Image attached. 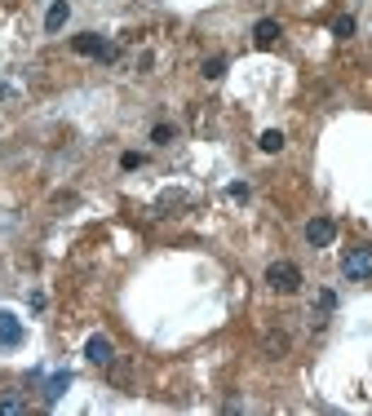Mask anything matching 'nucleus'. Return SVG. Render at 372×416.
Segmentation results:
<instances>
[{
    "instance_id": "nucleus-16",
    "label": "nucleus",
    "mask_w": 372,
    "mask_h": 416,
    "mask_svg": "<svg viewBox=\"0 0 372 416\" xmlns=\"http://www.w3.org/2000/svg\"><path fill=\"white\" fill-rule=\"evenodd\" d=\"M182 204H186L182 191H164V195H160V213H173V208H182Z\"/></svg>"
},
{
    "instance_id": "nucleus-10",
    "label": "nucleus",
    "mask_w": 372,
    "mask_h": 416,
    "mask_svg": "<svg viewBox=\"0 0 372 416\" xmlns=\"http://www.w3.org/2000/svg\"><path fill=\"white\" fill-rule=\"evenodd\" d=\"M262 350H266V359H284L289 355V337H284V332H266Z\"/></svg>"
},
{
    "instance_id": "nucleus-14",
    "label": "nucleus",
    "mask_w": 372,
    "mask_h": 416,
    "mask_svg": "<svg viewBox=\"0 0 372 416\" xmlns=\"http://www.w3.org/2000/svg\"><path fill=\"white\" fill-rule=\"evenodd\" d=\"M332 36H337V40H350V36H354V18H350V13H342V18L332 23Z\"/></svg>"
},
{
    "instance_id": "nucleus-1",
    "label": "nucleus",
    "mask_w": 372,
    "mask_h": 416,
    "mask_svg": "<svg viewBox=\"0 0 372 416\" xmlns=\"http://www.w3.org/2000/svg\"><path fill=\"white\" fill-rule=\"evenodd\" d=\"M266 284L275 288V292L289 297V292H297V288H301V271H297L293 261H270V266H266Z\"/></svg>"
},
{
    "instance_id": "nucleus-6",
    "label": "nucleus",
    "mask_w": 372,
    "mask_h": 416,
    "mask_svg": "<svg viewBox=\"0 0 372 416\" xmlns=\"http://www.w3.org/2000/svg\"><path fill=\"white\" fill-rule=\"evenodd\" d=\"M332 310H337V292L324 288V292H319V302H315V310H310V328H324Z\"/></svg>"
},
{
    "instance_id": "nucleus-5",
    "label": "nucleus",
    "mask_w": 372,
    "mask_h": 416,
    "mask_svg": "<svg viewBox=\"0 0 372 416\" xmlns=\"http://www.w3.org/2000/svg\"><path fill=\"white\" fill-rule=\"evenodd\" d=\"M84 359H89V363H98V368H107V363L115 359V345L103 337V332H93V337L84 341Z\"/></svg>"
},
{
    "instance_id": "nucleus-2",
    "label": "nucleus",
    "mask_w": 372,
    "mask_h": 416,
    "mask_svg": "<svg viewBox=\"0 0 372 416\" xmlns=\"http://www.w3.org/2000/svg\"><path fill=\"white\" fill-rule=\"evenodd\" d=\"M342 275L354 279V284H364V279H372V248L359 244V248H350V253L342 257Z\"/></svg>"
},
{
    "instance_id": "nucleus-9",
    "label": "nucleus",
    "mask_w": 372,
    "mask_h": 416,
    "mask_svg": "<svg viewBox=\"0 0 372 416\" xmlns=\"http://www.w3.org/2000/svg\"><path fill=\"white\" fill-rule=\"evenodd\" d=\"M66 18H71V5H66V0H54L49 13H45V31H62Z\"/></svg>"
},
{
    "instance_id": "nucleus-8",
    "label": "nucleus",
    "mask_w": 372,
    "mask_h": 416,
    "mask_svg": "<svg viewBox=\"0 0 372 416\" xmlns=\"http://www.w3.org/2000/svg\"><path fill=\"white\" fill-rule=\"evenodd\" d=\"M18 341H23V323L0 310V345H18Z\"/></svg>"
},
{
    "instance_id": "nucleus-17",
    "label": "nucleus",
    "mask_w": 372,
    "mask_h": 416,
    "mask_svg": "<svg viewBox=\"0 0 372 416\" xmlns=\"http://www.w3.org/2000/svg\"><path fill=\"white\" fill-rule=\"evenodd\" d=\"M151 142H173V129H168V124H156V129H151Z\"/></svg>"
},
{
    "instance_id": "nucleus-7",
    "label": "nucleus",
    "mask_w": 372,
    "mask_h": 416,
    "mask_svg": "<svg viewBox=\"0 0 372 416\" xmlns=\"http://www.w3.org/2000/svg\"><path fill=\"white\" fill-rule=\"evenodd\" d=\"M279 36H284V31H279V23H275V18H262L257 27H252V44H257V49H270Z\"/></svg>"
},
{
    "instance_id": "nucleus-18",
    "label": "nucleus",
    "mask_w": 372,
    "mask_h": 416,
    "mask_svg": "<svg viewBox=\"0 0 372 416\" xmlns=\"http://www.w3.org/2000/svg\"><path fill=\"white\" fill-rule=\"evenodd\" d=\"M138 164H142L138 151H124V155H120V169H138Z\"/></svg>"
},
{
    "instance_id": "nucleus-4",
    "label": "nucleus",
    "mask_w": 372,
    "mask_h": 416,
    "mask_svg": "<svg viewBox=\"0 0 372 416\" xmlns=\"http://www.w3.org/2000/svg\"><path fill=\"white\" fill-rule=\"evenodd\" d=\"M332 239H337V222L332 218H310L306 222V244L310 248H328Z\"/></svg>"
},
{
    "instance_id": "nucleus-13",
    "label": "nucleus",
    "mask_w": 372,
    "mask_h": 416,
    "mask_svg": "<svg viewBox=\"0 0 372 416\" xmlns=\"http://www.w3.org/2000/svg\"><path fill=\"white\" fill-rule=\"evenodd\" d=\"M18 412H27L23 394H0V416H18Z\"/></svg>"
},
{
    "instance_id": "nucleus-15",
    "label": "nucleus",
    "mask_w": 372,
    "mask_h": 416,
    "mask_svg": "<svg viewBox=\"0 0 372 416\" xmlns=\"http://www.w3.org/2000/svg\"><path fill=\"white\" fill-rule=\"evenodd\" d=\"M199 76H204V80H222V76H226V58H209Z\"/></svg>"
},
{
    "instance_id": "nucleus-3",
    "label": "nucleus",
    "mask_w": 372,
    "mask_h": 416,
    "mask_svg": "<svg viewBox=\"0 0 372 416\" xmlns=\"http://www.w3.org/2000/svg\"><path fill=\"white\" fill-rule=\"evenodd\" d=\"M71 49H76V54H93V58H103V62H115V58H120V49L107 44L103 36H93V31L76 36V40H71Z\"/></svg>"
},
{
    "instance_id": "nucleus-11",
    "label": "nucleus",
    "mask_w": 372,
    "mask_h": 416,
    "mask_svg": "<svg viewBox=\"0 0 372 416\" xmlns=\"http://www.w3.org/2000/svg\"><path fill=\"white\" fill-rule=\"evenodd\" d=\"M66 386H71V372H58V376H49V386H45V398H49V403H58Z\"/></svg>"
},
{
    "instance_id": "nucleus-12",
    "label": "nucleus",
    "mask_w": 372,
    "mask_h": 416,
    "mask_svg": "<svg viewBox=\"0 0 372 416\" xmlns=\"http://www.w3.org/2000/svg\"><path fill=\"white\" fill-rule=\"evenodd\" d=\"M257 146H262L266 155H275V151H284V133H279V129H266L262 138H257Z\"/></svg>"
}]
</instances>
